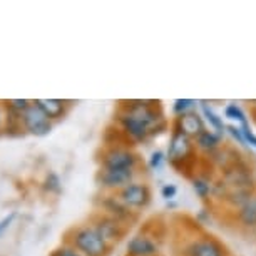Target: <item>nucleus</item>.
Masks as SVG:
<instances>
[{"mask_svg": "<svg viewBox=\"0 0 256 256\" xmlns=\"http://www.w3.org/2000/svg\"><path fill=\"white\" fill-rule=\"evenodd\" d=\"M178 256H231L228 246L202 230H192L176 251Z\"/></svg>", "mask_w": 256, "mask_h": 256, "instance_id": "20e7f679", "label": "nucleus"}, {"mask_svg": "<svg viewBox=\"0 0 256 256\" xmlns=\"http://www.w3.org/2000/svg\"><path fill=\"white\" fill-rule=\"evenodd\" d=\"M44 190L49 191V192H59L60 191V180L56 172H49V174L46 176Z\"/></svg>", "mask_w": 256, "mask_h": 256, "instance_id": "412c9836", "label": "nucleus"}, {"mask_svg": "<svg viewBox=\"0 0 256 256\" xmlns=\"http://www.w3.org/2000/svg\"><path fill=\"white\" fill-rule=\"evenodd\" d=\"M171 128L182 132L188 138L196 139L201 132L206 131L208 126H206L204 118H202L200 112V109H196V110H191V112H186L182 116H176L171 122Z\"/></svg>", "mask_w": 256, "mask_h": 256, "instance_id": "ddd939ff", "label": "nucleus"}, {"mask_svg": "<svg viewBox=\"0 0 256 256\" xmlns=\"http://www.w3.org/2000/svg\"><path fill=\"white\" fill-rule=\"evenodd\" d=\"M99 168L102 169H141L142 161L128 142H109L99 154Z\"/></svg>", "mask_w": 256, "mask_h": 256, "instance_id": "39448f33", "label": "nucleus"}, {"mask_svg": "<svg viewBox=\"0 0 256 256\" xmlns=\"http://www.w3.org/2000/svg\"><path fill=\"white\" fill-rule=\"evenodd\" d=\"M231 223L244 233H256V194L250 196L243 204L228 212Z\"/></svg>", "mask_w": 256, "mask_h": 256, "instance_id": "f8f14e48", "label": "nucleus"}, {"mask_svg": "<svg viewBox=\"0 0 256 256\" xmlns=\"http://www.w3.org/2000/svg\"><path fill=\"white\" fill-rule=\"evenodd\" d=\"M89 223L94 226L96 231H98L100 236H102L106 243L109 246H112V248H114V244H118L119 241L124 238L129 230V226H126L124 223L110 218V216L104 214V212H100V211L94 212V214L90 216Z\"/></svg>", "mask_w": 256, "mask_h": 256, "instance_id": "1a4fd4ad", "label": "nucleus"}, {"mask_svg": "<svg viewBox=\"0 0 256 256\" xmlns=\"http://www.w3.org/2000/svg\"><path fill=\"white\" fill-rule=\"evenodd\" d=\"M7 104H8V109H12L14 112L22 114L24 110H27L28 108H30L32 102L28 99H10Z\"/></svg>", "mask_w": 256, "mask_h": 256, "instance_id": "5701e85b", "label": "nucleus"}, {"mask_svg": "<svg viewBox=\"0 0 256 256\" xmlns=\"http://www.w3.org/2000/svg\"><path fill=\"white\" fill-rule=\"evenodd\" d=\"M161 196L168 202L172 201L178 196V186L172 184V182H166V184H162V188H161Z\"/></svg>", "mask_w": 256, "mask_h": 256, "instance_id": "b1692460", "label": "nucleus"}, {"mask_svg": "<svg viewBox=\"0 0 256 256\" xmlns=\"http://www.w3.org/2000/svg\"><path fill=\"white\" fill-rule=\"evenodd\" d=\"M248 110H250V119L256 124V99H254V100H251V102H250Z\"/></svg>", "mask_w": 256, "mask_h": 256, "instance_id": "bb28decb", "label": "nucleus"}, {"mask_svg": "<svg viewBox=\"0 0 256 256\" xmlns=\"http://www.w3.org/2000/svg\"><path fill=\"white\" fill-rule=\"evenodd\" d=\"M168 162L166 159V151H162V149H156V151L151 152V156L148 159V168L151 169V171H159L164 164Z\"/></svg>", "mask_w": 256, "mask_h": 256, "instance_id": "aec40b11", "label": "nucleus"}, {"mask_svg": "<svg viewBox=\"0 0 256 256\" xmlns=\"http://www.w3.org/2000/svg\"><path fill=\"white\" fill-rule=\"evenodd\" d=\"M50 256H82L80 253H77V251L72 248V246H69V244H62V246H59L57 250H54L52 251V254Z\"/></svg>", "mask_w": 256, "mask_h": 256, "instance_id": "393cba45", "label": "nucleus"}, {"mask_svg": "<svg viewBox=\"0 0 256 256\" xmlns=\"http://www.w3.org/2000/svg\"><path fill=\"white\" fill-rule=\"evenodd\" d=\"M116 122L129 144L148 142L169 128L162 106L152 99H131L119 104Z\"/></svg>", "mask_w": 256, "mask_h": 256, "instance_id": "f257e3e1", "label": "nucleus"}, {"mask_svg": "<svg viewBox=\"0 0 256 256\" xmlns=\"http://www.w3.org/2000/svg\"><path fill=\"white\" fill-rule=\"evenodd\" d=\"M166 159L168 164L171 166L178 174L191 180L198 172L202 159L196 151L194 139L184 136L182 132L176 131L171 128V134H169V142L166 149Z\"/></svg>", "mask_w": 256, "mask_h": 256, "instance_id": "f03ea898", "label": "nucleus"}, {"mask_svg": "<svg viewBox=\"0 0 256 256\" xmlns=\"http://www.w3.org/2000/svg\"><path fill=\"white\" fill-rule=\"evenodd\" d=\"M198 109H200L201 116L204 118L208 129H211V131H214L216 134H220V136L224 138L226 129H228V124H226V119L223 118V116L216 112V110L212 109V106L210 102H206V100H200Z\"/></svg>", "mask_w": 256, "mask_h": 256, "instance_id": "dca6fc26", "label": "nucleus"}, {"mask_svg": "<svg viewBox=\"0 0 256 256\" xmlns=\"http://www.w3.org/2000/svg\"><path fill=\"white\" fill-rule=\"evenodd\" d=\"M223 144H224V138L216 134L214 131H211V129H206L204 132H201L200 136L194 139L196 151L202 161H208L212 154L218 152L220 149L223 148Z\"/></svg>", "mask_w": 256, "mask_h": 256, "instance_id": "2eb2a0df", "label": "nucleus"}, {"mask_svg": "<svg viewBox=\"0 0 256 256\" xmlns=\"http://www.w3.org/2000/svg\"><path fill=\"white\" fill-rule=\"evenodd\" d=\"M243 131V136H244V141H246V146H248L250 149H256V132L250 128H244L241 129Z\"/></svg>", "mask_w": 256, "mask_h": 256, "instance_id": "a878e982", "label": "nucleus"}, {"mask_svg": "<svg viewBox=\"0 0 256 256\" xmlns=\"http://www.w3.org/2000/svg\"><path fill=\"white\" fill-rule=\"evenodd\" d=\"M66 244L72 246L82 256H109L112 246L104 241L90 223H82L66 233Z\"/></svg>", "mask_w": 256, "mask_h": 256, "instance_id": "7ed1b4c3", "label": "nucleus"}, {"mask_svg": "<svg viewBox=\"0 0 256 256\" xmlns=\"http://www.w3.org/2000/svg\"><path fill=\"white\" fill-rule=\"evenodd\" d=\"M158 221L154 228H142L134 233L126 243V256H162V234L158 233Z\"/></svg>", "mask_w": 256, "mask_h": 256, "instance_id": "423d86ee", "label": "nucleus"}, {"mask_svg": "<svg viewBox=\"0 0 256 256\" xmlns=\"http://www.w3.org/2000/svg\"><path fill=\"white\" fill-rule=\"evenodd\" d=\"M2 118H4V116H2V110H0V120H2Z\"/></svg>", "mask_w": 256, "mask_h": 256, "instance_id": "c85d7f7f", "label": "nucleus"}, {"mask_svg": "<svg viewBox=\"0 0 256 256\" xmlns=\"http://www.w3.org/2000/svg\"><path fill=\"white\" fill-rule=\"evenodd\" d=\"M34 102L42 109V112H44L52 122L64 118L67 114V109H69L67 100H62V99H37V100H34Z\"/></svg>", "mask_w": 256, "mask_h": 256, "instance_id": "f3484780", "label": "nucleus"}, {"mask_svg": "<svg viewBox=\"0 0 256 256\" xmlns=\"http://www.w3.org/2000/svg\"><path fill=\"white\" fill-rule=\"evenodd\" d=\"M223 116H224V119H228L230 120V124H234V126H238V128L241 129H244V128H250V114L246 112V110L241 108L240 104H236V102H230V104H226L224 106V109H223Z\"/></svg>", "mask_w": 256, "mask_h": 256, "instance_id": "a211bd4d", "label": "nucleus"}, {"mask_svg": "<svg viewBox=\"0 0 256 256\" xmlns=\"http://www.w3.org/2000/svg\"><path fill=\"white\" fill-rule=\"evenodd\" d=\"M142 176L141 169H102L96 172V182L106 192H119L134 181H139Z\"/></svg>", "mask_w": 256, "mask_h": 256, "instance_id": "0eeeda50", "label": "nucleus"}, {"mask_svg": "<svg viewBox=\"0 0 256 256\" xmlns=\"http://www.w3.org/2000/svg\"><path fill=\"white\" fill-rule=\"evenodd\" d=\"M198 106H200V100L182 98V99H176L174 102H172L171 110H172V116L176 118V116H182L186 112H191V110H196Z\"/></svg>", "mask_w": 256, "mask_h": 256, "instance_id": "6ab92c4d", "label": "nucleus"}, {"mask_svg": "<svg viewBox=\"0 0 256 256\" xmlns=\"http://www.w3.org/2000/svg\"><path fill=\"white\" fill-rule=\"evenodd\" d=\"M14 216H16V214H14V212H12V214H10V216H7V218H4L2 221H0V231H2V230H6V228H7V226H8V224H10V223H12Z\"/></svg>", "mask_w": 256, "mask_h": 256, "instance_id": "cd10ccee", "label": "nucleus"}, {"mask_svg": "<svg viewBox=\"0 0 256 256\" xmlns=\"http://www.w3.org/2000/svg\"><path fill=\"white\" fill-rule=\"evenodd\" d=\"M20 122L27 132L38 138L47 136L52 131V126H54V122L42 112V109L36 102H32L30 108L20 114Z\"/></svg>", "mask_w": 256, "mask_h": 256, "instance_id": "9b49d317", "label": "nucleus"}, {"mask_svg": "<svg viewBox=\"0 0 256 256\" xmlns=\"http://www.w3.org/2000/svg\"><path fill=\"white\" fill-rule=\"evenodd\" d=\"M216 174H218V172H216L214 169L210 166V164H208L206 169H202V162H201L198 172L190 180L192 191H194V194L200 198L201 201H204V202H211L212 201V191H214Z\"/></svg>", "mask_w": 256, "mask_h": 256, "instance_id": "4468645a", "label": "nucleus"}, {"mask_svg": "<svg viewBox=\"0 0 256 256\" xmlns=\"http://www.w3.org/2000/svg\"><path fill=\"white\" fill-rule=\"evenodd\" d=\"M119 196V200L124 202L128 208H131L134 212H141L148 210L152 202V188L148 181H134L129 186H126L124 190L116 192Z\"/></svg>", "mask_w": 256, "mask_h": 256, "instance_id": "6e6552de", "label": "nucleus"}, {"mask_svg": "<svg viewBox=\"0 0 256 256\" xmlns=\"http://www.w3.org/2000/svg\"><path fill=\"white\" fill-rule=\"evenodd\" d=\"M226 134H230L231 139H233V141H234L236 144H240V146L248 148V146H246V141H244L243 131H241V128H238V126H234V124H228V129H226Z\"/></svg>", "mask_w": 256, "mask_h": 256, "instance_id": "4be33fe9", "label": "nucleus"}, {"mask_svg": "<svg viewBox=\"0 0 256 256\" xmlns=\"http://www.w3.org/2000/svg\"><path fill=\"white\" fill-rule=\"evenodd\" d=\"M99 204H100V212L110 216V218L120 221L126 226H131L139 220V214L134 212L131 208H128L122 201L119 200L118 194L114 192H104L99 198Z\"/></svg>", "mask_w": 256, "mask_h": 256, "instance_id": "9d476101", "label": "nucleus"}]
</instances>
